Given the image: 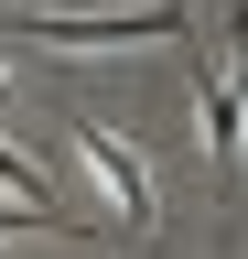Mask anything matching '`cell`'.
I'll return each mask as SVG.
<instances>
[{"mask_svg":"<svg viewBox=\"0 0 248 259\" xmlns=\"http://www.w3.org/2000/svg\"><path fill=\"white\" fill-rule=\"evenodd\" d=\"M43 54H119V44H183V0H140V11H86V22H22Z\"/></svg>","mask_w":248,"mask_h":259,"instance_id":"obj_1","label":"cell"},{"mask_svg":"<svg viewBox=\"0 0 248 259\" xmlns=\"http://www.w3.org/2000/svg\"><path fill=\"white\" fill-rule=\"evenodd\" d=\"M194 108H205V151H237V97L216 76H194Z\"/></svg>","mask_w":248,"mask_h":259,"instance_id":"obj_5","label":"cell"},{"mask_svg":"<svg viewBox=\"0 0 248 259\" xmlns=\"http://www.w3.org/2000/svg\"><path fill=\"white\" fill-rule=\"evenodd\" d=\"M76 151H86V173H97V184L119 194V216H130V227H162V194H151V162H140L130 141H119L108 119H76Z\"/></svg>","mask_w":248,"mask_h":259,"instance_id":"obj_2","label":"cell"},{"mask_svg":"<svg viewBox=\"0 0 248 259\" xmlns=\"http://www.w3.org/2000/svg\"><path fill=\"white\" fill-rule=\"evenodd\" d=\"M0 194H22V205H54V184H43V162L11 141V130H0Z\"/></svg>","mask_w":248,"mask_h":259,"instance_id":"obj_4","label":"cell"},{"mask_svg":"<svg viewBox=\"0 0 248 259\" xmlns=\"http://www.w3.org/2000/svg\"><path fill=\"white\" fill-rule=\"evenodd\" d=\"M227 97H237V141H248V11L227 22Z\"/></svg>","mask_w":248,"mask_h":259,"instance_id":"obj_6","label":"cell"},{"mask_svg":"<svg viewBox=\"0 0 248 259\" xmlns=\"http://www.w3.org/2000/svg\"><path fill=\"white\" fill-rule=\"evenodd\" d=\"M0 238H86V216H65V205H22V194H0Z\"/></svg>","mask_w":248,"mask_h":259,"instance_id":"obj_3","label":"cell"}]
</instances>
